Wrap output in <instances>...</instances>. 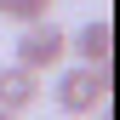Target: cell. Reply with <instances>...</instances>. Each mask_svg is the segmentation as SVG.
<instances>
[{
    "instance_id": "cell-1",
    "label": "cell",
    "mask_w": 120,
    "mask_h": 120,
    "mask_svg": "<svg viewBox=\"0 0 120 120\" xmlns=\"http://www.w3.org/2000/svg\"><path fill=\"white\" fill-rule=\"evenodd\" d=\"M109 86H114L109 69L63 63V69H57V80H52V97H57V109H63V114H97L103 103H109Z\"/></svg>"
},
{
    "instance_id": "cell-2",
    "label": "cell",
    "mask_w": 120,
    "mask_h": 120,
    "mask_svg": "<svg viewBox=\"0 0 120 120\" xmlns=\"http://www.w3.org/2000/svg\"><path fill=\"white\" fill-rule=\"evenodd\" d=\"M11 63L29 69V74L63 69V63H69V29H57V23H29L23 34H17V57H11Z\"/></svg>"
},
{
    "instance_id": "cell-3",
    "label": "cell",
    "mask_w": 120,
    "mask_h": 120,
    "mask_svg": "<svg viewBox=\"0 0 120 120\" xmlns=\"http://www.w3.org/2000/svg\"><path fill=\"white\" fill-rule=\"evenodd\" d=\"M69 46H74V63H80V69H109V57H114V29H109V17L80 23L69 34Z\"/></svg>"
},
{
    "instance_id": "cell-4",
    "label": "cell",
    "mask_w": 120,
    "mask_h": 120,
    "mask_svg": "<svg viewBox=\"0 0 120 120\" xmlns=\"http://www.w3.org/2000/svg\"><path fill=\"white\" fill-rule=\"evenodd\" d=\"M34 103H40V74H29V69H17V63H6V69H0V114L23 120Z\"/></svg>"
},
{
    "instance_id": "cell-5",
    "label": "cell",
    "mask_w": 120,
    "mask_h": 120,
    "mask_svg": "<svg viewBox=\"0 0 120 120\" xmlns=\"http://www.w3.org/2000/svg\"><path fill=\"white\" fill-rule=\"evenodd\" d=\"M6 17L17 23V29H29V23H52V0H11Z\"/></svg>"
},
{
    "instance_id": "cell-6",
    "label": "cell",
    "mask_w": 120,
    "mask_h": 120,
    "mask_svg": "<svg viewBox=\"0 0 120 120\" xmlns=\"http://www.w3.org/2000/svg\"><path fill=\"white\" fill-rule=\"evenodd\" d=\"M97 120H114V109H109V103H103V109H97Z\"/></svg>"
},
{
    "instance_id": "cell-7",
    "label": "cell",
    "mask_w": 120,
    "mask_h": 120,
    "mask_svg": "<svg viewBox=\"0 0 120 120\" xmlns=\"http://www.w3.org/2000/svg\"><path fill=\"white\" fill-rule=\"evenodd\" d=\"M6 6H11V0H0V17H6Z\"/></svg>"
},
{
    "instance_id": "cell-8",
    "label": "cell",
    "mask_w": 120,
    "mask_h": 120,
    "mask_svg": "<svg viewBox=\"0 0 120 120\" xmlns=\"http://www.w3.org/2000/svg\"><path fill=\"white\" fill-rule=\"evenodd\" d=\"M0 120H11V114H0Z\"/></svg>"
}]
</instances>
